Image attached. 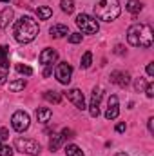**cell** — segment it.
Returning a JSON list of instances; mask_svg holds the SVG:
<instances>
[{"mask_svg": "<svg viewBox=\"0 0 154 156\" xmlns=\"http://www.w3.org/2000/svg\"><path fill=\"white\" fill-rule=\"evenodd\" d=\"M116 156H127V154H123V153H120V154H116Z\"/></svg>", "mask_w": 154, "mask_h": 156, "instance_id": "d590c367", "label": "cell"}, {"mask_svg": "<svg viewBox=\"0 0 154 156\" xmlns=\"http://www.w3.org/2000/svg\"><path fill=\"white\" fill-rule=\"evenodd\" d=\"M147 75H149V76H154V62L147 64Z\"/></svg>", "mask_w": 154, "mask_h": 156, "instance_id": "d6a6232c", "label": "cell"}, {"mask_svg": "<svg viewBox=\"0 0 154 156\" xmlns=\"http://www.w3.org/2000/svg\"><path fill=\"white\" fill-rule=\"evenodd\" d=\"M44 98H45L47 102H53V104H60V102H62V96H60V93H56V91H45V93H44Z\"/></svg>", "mask_w": 154, "mask_h": 156, "instance_id": "ffe728a7", "label": "cell"}, {"mask_svg": "<svg viewBox=\"0 0 154 156\" xmlns=\"http://www.w3.org/2000/svg\"><path fill=\"white\" fill-rule=\"evenodd\" d=\"M7 138H9V131H7L5 127H2V129H0V142H2V140H7Z\"/></svg>", "mask_w": 154, "mask_h": 156, "instance_id": "4dcf8cb0", "label": "cell"}, {"mask_svg": "<svg viewBox=\"0 0 154 156\" xmlns=\"http://www.w3.org/2000/svg\"><path fill=\"white\" fill-rule=\"evenodd\" d=\"M91 62H93V53H91V51L83 53V56H82V67L87 69V67L91 66Z\"/></svg>", "mask_w": 154, "mask_h": 156, "instance_id": "cb8c5ba5", "label": "cell"}, {"mask_svg": "<svg viewBox=\"0 0 154 156\" xmlns=\"http://www.w3.org/2000/svg\"><path fill=\"white\" fill-rule=\"evenodd\" d=\"M154 40V31L147 24H134L127 29V42L132 47H151Z\"/></svg>", "mask_w": 154, "mask_h": 156, "instance_id": "6da1fadb", "label": "cell"}, {"mask_svg": "<svg viewBox=\"0 0 154 156\" xmlns=\"http://www.w3.org/2000/svg\"><path fill=\"white\" fill-rule=\"evenodd\" d=\"M11 125H13V129H15L16 133H24V131H27L29 125H31L29 115L24 113V111H16V113L13 115V118H11Z\"/></svg>", "mask_w": 154, "mask_h": 156, "instance_id": "8992f818", "label": "cell"}, {"mask_svg": "<svg viewBox=\"0 0 154 156\" xmlns=\"http://www.w3.org/2000/svg\"><path fill=\"white\" fill-rule=\"evenodd\" d=\"M54 76H56V80H58L60 83L67 85V83L71 82V76H73V67H71L67 62H60V64L56 66V69H54Z\"/></svg>", "mask_w": 154, "mask_h": 156, "instance_id": "52a82bcc", "label": "cell"}, {"mask_svg": "<svg viewBox=\"0 0 154 156\" xmlns=\"http://www.w3.org/2000/svg\"><path fill=\"white\" fill-rule=\"evenodd\" d=\"M149 131H154V118H149Z\"/></svg>", "mask_w": 154, "mask_h": 156, "instance_id": "e575fe53", "label": "cell"}, {"mask_svg": "<svg viewBox=\"0 0 154 156\" xmlns=\"http://www.w3.org/2000/svg\"><path fill=\"white\" fill-rule=\"evenodd\" d=\"M65 153H67V156H83L82 149H80L78 145H75V144L67 145V147H65Z\"/></svg>", "mask_w": 154, "mask_h": 156, "instance_id": "603a6c76", "label": "cell"}, {"mask_svg": "<svg viewBox=\"0 0 154 156\" xmlns=\"http://www.w3.org/2000/svg\"><path fill=\"white\" fill-rule=\"evenodd\" d=\"M16 71H18L20 75H27V76L33 75V69H31L29 66H26V64H18V66H16Z\"/></svg>", "mask_w": 154, "mask_h": 156, "instance_id": "d4e9b609", "label": "cell"}, {"mask_svg": "<svg viewBox=\"0 0 154 156\" xmlns=\"http://www.w3.org/2000/svg\"><path fill=\"white\" fill-rule=\"evenodd\" d=\"M142 9H143V4H142L140 0H129V2H127V11H129V13L138 15Z\"/></svg>", "mask_w": 154, "mask_h": 156, "instance_id": "e0dca14e", "label": "cell"}, {"mask_svg": "<svg viewBox=\"0 0 154 156\" xmlns=\"http://www.w3.org/2000/svg\"><path fill=\"white\" fill-rule=\"evenodd\" d=\"M53 75V66H45V71H44V76L45 78H49Z\"/></svg>", "mask_w": 154, "mask_h": 156, "instance_id": "1f68e13d", "label": "cell"}, {"mask_svg": "<svg viewBox=\"0 0 154 156\" xmlns=\"http://www.w3.org/2000/svg\"><path fill=\"white\" fill-rule=\"evenodd\" d=\"M121 13V7H120V2L118 0H100L96 5H94V15L98 20H103V22H113L120 16Z\"/></svg>", "mask_w": 154, "mask_h": 156, "instance_id": "3957f363", "label": "cell"}, {"mask_svg": "<svg viewBox=\"0 0 154 156\" xmlns=\"http://www.w3.org/2000/svg\"><path fill=\"white\" fill-rule=\"evenodd\" d=\"M49 33H51V37L60 38V37L69 35V27H67V26H64V24H56V26H53V27L49 29Z\"/></svg>", "mask_w": 154, "mask_h": 156, "instance_id": "5bb4252c", "label": "cell"}, {"mask_svg": "<svg viewBox=\"0 0 154 156\" xmlns=\"http://www.w3.org/2000/svg\"><path fill=\"white\" fill-rule=\"evenodd\" d=\"M145 94H147L149 98H152V96H154V83H152V82L145 85Z\"/></svg>", "mask_w": 154, "mask_h": 156, "instance_id": "f1b7e54d", "label": "cell"}, {"mask_svg": "<svg viewBox=\"0 0 154 156\" xmlns=\"http://www.w3.org/2000/svg\"><path fill=\"white\" fill-rule=\"evenodd\" d=\"M37 16H38V20H47V18L53 16V9L47 7V5H42V7L37 9Z\"/></svg>", "mask_w": 154, "mask_h": 156, "instance_id": "d6986e66", "label": "cell"}, {"mask_svg": "<svg viewBox=\"0 0 154 156\" xmlns=\"http://www.w3.org/2000/svg\"><path fill=\"white\" fill-rule=\"evenodd\" d=\"M60 5H62V11L67 15L75 11V0H60Z\"/></svg>", "mask_w": 154, "mask_h": 156, "instance_id": "7402d4cb", "label": "cell"}, {"mask_svg": "<svg viewBox=\"0 0 154 156\" xmlns=\"http://www.w3.org/2000/svg\"><path fill=\"white\" fill-rule=\"evenodd\" d=\"M15 147H16V151L31 154V156H38V153H40V144L35 142V140H31V138H22V136L16 138L15 140Z\"/></svg>", "mask_w": 154, "mask_h": 156, "instance_id": "5b68a950", "label": "cell"}, {"mask_svg": "<svg viewBox=\"0 0 154 156\" xmlns=\"http://www.w3.org/2000/svg\"><path fill=\"white\" fill-rule=\"evenodd\" d=\"M0 67L4 71L9 69V58H7V45H0Z\"/></svg>", "mask_w": 154, "mask_h": 156, "instance_id": "2e32d148", "label": "cell"}, {"mask_svg": "<svg viewBox=\"0 0 154 156\" xmlns=\"http://www.w3.org/2000/svg\"><path fill=\"white\" fill-rule=\"evenodd\" d=\"M102 96H103V89L102 87H94L93 89V98H91V105H89V113L91 116L96 118L100 115V102H102Z\"/></svg>", "mask_w": 154, "mask_h": 156, "instance_id": "ba28073f", "label": "cell"}, {"mask_svg": "<svg viewBox=\"0 0 154 156\" xmlns=\"http://www.w3.org/2000/svg\"><path fill=\"white\" fill-rule=\"evenodd\" d=\"M65 96H67V100H71L75 105H76L78 109H85V98H83V93L80 91V89H71V91H67L65 93Z\"/></svg>", "mask_w": 154, "mask_h": 156, "instance_id": "9c48e42d", "label": "cell"}, {"mask_svg": "<svg viewBox=\"0 0 154 156\" xmlns=\"http://www.w3.org/2000/svg\"><path fill=\"white\" fill-rule=\"evenodd\" d=\"M145 85H147V82H145L143 78H138V80L134 82V89H136V91H142V89H145Z\"/></svg>", "mask_w": 154, "mask_h": 156, "instance_id": "4316f807", "label": "cell"}, {"mask_svg": "<svg viewBox=\"0 0 154 156\" xmlns=\"http://www.w3.org/2000/svg\"><path fill=\"white\" fill-rule=\"evenodd\" d=\"M38 60H40V64H44V66H53V64L58 60V53H56L54 49H51V47H45V49L40 53Z\"/></svg>", "mask_w": 154, "mask_h": 156, "instance_id": "30bf717a", "label": "cell"}, {"mask_svg": "<svg viewBox=\"0 0 154 156\" xmlns=\"http://www.w3.org/2000/svg\"><path fill=\"white\" fill-rule=\"evenodd\" d=\"M76 26L82 29V33H87V35H94L100 29L98 20L93 18V16H89V15H85V13H82V15L76 16Z\"/></svg>", "mask_w": 154, "mask_h": 156, "instance_id": "277c9868", "label": "cell"}, {"mask_svg": "<svg viewBox=\"0 0 154 156\" xmlns=\"http://www.w3.org/2000/svg\"><path fill=\"white\" fill-rule=\"evenodd\" d=\"M120 115V107H118V96H111L109 98V102H107V111H105V118L107 120H114L118 118Z\"/></svg>", "mask_w": 154, "mask_h": 156, "instance_id": "8fae6325", "label": "cell"}, {"mask_svg": "<svg viewBox=\"0 0 154 156\" xmlns=\"http://www.w3.org/2000/svg\"><path fill=\"white\" fill-rule=\"evenodd\" d=\"M0 156H13V149L5 144H0Z\"/></svg>", "mask_w": 154, "mask_h": 156, "instance_id": "484cf974", "label": "cell"}, {"mask_svg": "<svg viewBox=\"0 0 154 156\" xmlns=\"http://www.w3.org/2000/svg\"><path fill=\"white\" fill-rule=\"evenodd\" d=\"M24 87H26V80H24V78L15 80V82L9 83V91H13V93H18V91H22Z\"/></svg>", "mask_w": 154, "mask_h": 156, "instance_id": "44dd1931", "label": "cell"}, {"mask_svg": "<svg viewBox=\"0 0 154 156\" xmlns=\"http://www.w3.org/2000/svg\"><path fill=\"white\" fill-rule=\"evenodd\" d=\"M51 116H53V111L51 109H47V107H38L37 109V118H38V122H42V123L49 122Z\"/></svg>", "mask_w": 154, "mask_h": 156, "instance_id": "9a60e30c", "label": "cell"}, {"mask_svg": "<svg viewBox=\"0 0 154 156\" xmlns=\"http://www.w3.org/2000/svg\"><path fill=\"white\" fill-rule=\"evenodd\" d=\"M0 2H9V0H0Z\"/></svg>", "mask_w": 154, "mask_h": 156, "instance_id": "8d00e7d4", "label": "cell"}, {"mask_svg": "<svg viewBox=\"0 0 154 156\" xmlns=\"http://www.w3.org/2000/svg\"><path fill=\"white\" fill-rule=\"evenodd\" d=\"M62 144H64V136L62 134H53V138L49 142V149L51 151H58L62 147Z\"/></svg>", "mask_w": 154, "mask_h": 156, "instance_id": "ac0fdd59", "label": "cell"}, {"mask_svg": "<svg viewBox=\"0 0 154 156\" xmlns=\"http://www.w3.org/2000/svg\"><path fill=\"white\" fill-rule=\"evenodd\" d=\"M69 42H71V44H80V42H82V35H80V33H71V35H69Z\"/></svg>", "mask_w": 154, "mask_h": 156, "instance_id": "83f0119b", "label": "cell"}, {"mask_svg": "<svg viewBox=\"0 0 154 156\" xmlns=\"http://www.w3.org/2000/svg\"><path fill=\"white\" fill-rule=\"evenodd\" d=\"M13 20V9L11 7H5L2 13H0V29H5Z\"/></svg>", "mask_w": 154, "mask_h": 156, "instance_id": "4fadbf2b", "label": "cell"}, {"mask_svg": "<svg viewBox=\"0 0 154 156\" xmlns=\"http://www.w3.org/2000/svg\"><path fill=\"white\" fill-rule=\"evenodd\" d=\"M111 82L116 83V85H120V87H127L129 82H131V75L125 73V71H114L111 75Z\"/></svg>", "mask_w": 154, "mask_h": 156, "instance_id": "7c38bea8", "label": "cell"}, {"mask_svg": "<svg viewBox=\"0 0 154 156\" xmlns=\"http://www.w3.org/2000/svg\"><path fill=\"white\" fill-rule=\"evenodd\" d=\"M13 33H15V40H16V42H20V44H29V42H33V40L37 38V35L40 33V27H38V24H37L35 18H31V16H22V18L16 20Z\"/></svg>", "mask_w": 154, "mask_h": 156, "instance_id": "7a4b0ae2", "label": "cell"}, {"mask_svg": "<svg viewBox=\"0 0 154 156\" xmlns=\"http://www.w3.org/2000/svg\"><path fill=\"white\" fill-rule=\"evenodd\" d=\"M125 129H127V127H125V123H118V125H116V133H123Z\"/></svg>", "mask_w": 154, "mask_h": 156, "instance_id": "836d02e7", "label": "cell"}, {"mask_svg": "<svg viewBox=\"0 0 154 156\" xmlns=\"http://www.w3.org/2000/svg\"><path fill=\"white\" fill-rule=\"evenodd\" d=\"M62 136H64V140H67V138H73L75 133H73L71 129H64V131H62Z\"/></svg>", "mask_w": 154, "mask_h": 156, "instance_id": "f546056e", "label": "cell"}]
</instances>
